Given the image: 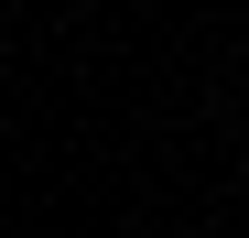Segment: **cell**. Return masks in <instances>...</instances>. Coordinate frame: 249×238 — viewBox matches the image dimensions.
Segmentation results:
<instances>
[{"label": "cell", "instance_id": "cell-1", "mask_svg": "<svg viewBox=\"0 0 249 238\" xmlns=\"http://www.w3.org/2000/svg\"><path fill=\"white\" fill-rule=\"evenodd\" d=\"M65 11H87V0H65Z\"/></svg>", "mask_w": 249, "mask_h": 238}]
</instances>
